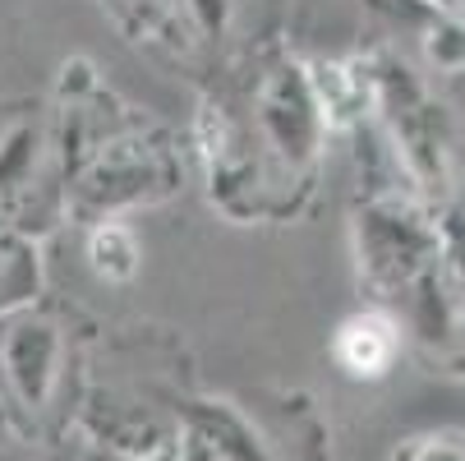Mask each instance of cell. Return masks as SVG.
Returning a JSON list of instances; mask_svg holds the SVG:
<instances>
[{"instance_id": "cell-1", "label": "cell", "mask_w": 465, "mask_h": 461, "mask_svg": "<svg viewBox=\"0 0 465 461\" xmlns=\"http://www.w3.org/2000/svg\"><path fill=\"white\" fill-rule=\"evenodd\" d=\"M387 356H391V333H387V323L360 318V323H351L346 333H341V360H346L355 374H382Z\"/></svg>"}]
</instances>
